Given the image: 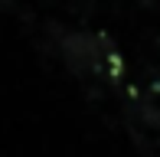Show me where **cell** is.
I'll return each mask as SVG.
<instances>
[{
	"mask_svg": "<svg viewBox=\"0 0 160 157\" xmlns=\"http://www.w3.org/2000/svg\"><path fill=\"white\" fill-rule=\"evenodd\" d=\"M131 3H137L141 10H157V3H160V0H131Z\"/></svg>",
	"mask_w": 160,
	"mask_h": 157,
	"instance_id": "1",
	"label": "cell"
}]
</instances>
